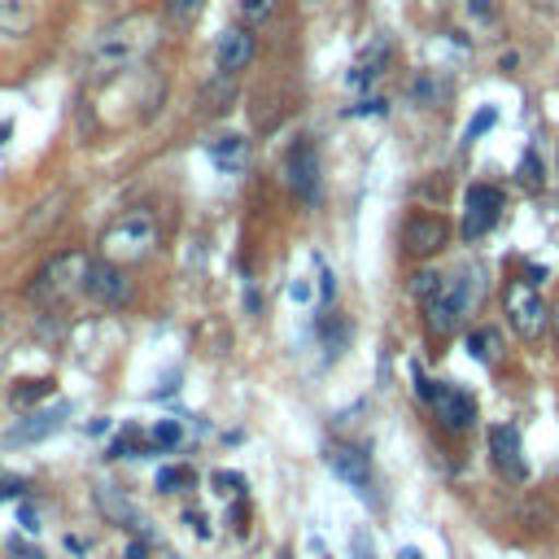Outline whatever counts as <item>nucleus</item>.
Instances as JSON below:
<instances>
[{
	"label": "nucleus",
	"mask_w": 559,
	"mask_h": 559,
	"mask_svg": "<svg viewBox=\"0 0 559 559\" xmlns=\"http://www.w3.org/2000/svg\"><path fill=\"white\" fill-rule=\"evenodd\" d=\"M493 122H498V109H493V105H485V109H480V114H476V118L463 127V144H476V140H480V135H485Z\"/></svg>",
	"instance_id": "obj_22"
},
{
	"label": "nucleus",
	"mask_w": 559,
	"mask_h": 559,
	"mask_svg": "<svg viewBox=\"0 0 559 559\" xmlns=\"http://www.w3.org/2000/svg\"><path fill=\"white\" fill-rule=\"evenodd\" d=\"M240 9H245L249 22H262V17L275 9V0H240Z\"/></svg>",
	"instance_id": "obj_27"
},
{
	"label": "nucleus",
	"mask_w": 559,
	"mask_h": 559,
	"mask_svg": "<svg viewBox=\"0 0 559 559\" xmlns=\"http://www.w3.org/2000/svg\"><path fill=\"white\" fill-rule=\"evenodd\" d=\"M349 550H354V559H376V555H371V537H367L362 528L349 537Z\"/></svg>",
	"instance_id": "obj_28"
},
{
	"label": "nucleus",
	"mask_w": 559,
	"mask_h": 559,
	"mask_svg": "<svg viewBox=\"0 0 559 559\" xmlns=\"http://www.w3.org/2000/svg\"><path fill=\"white\" fill-rule=\"evenodd\" d=\"M284 179H288V188L297 192V201H306V205L319 201V188H323V162H319V148H314L310 140H297V144L288 148Z\"/></svg>",
	"instance_id": "obj_9"
},
{
	"label": "nucleus",
	"mask_w": 559,
	"mask_h": 559,
	"mask_svg": "<svg viewBox=\"0 0 559 559\" xmlns=\"http://www.w3.org/2000/svg\"><path fill=\"white\" fill-rule=\"evenodd\" d=\"M507 323L524 341H542V332L550 328V306L542 301V288L533 280H511L507 284Z\"/></svg>",
	"instance_id": "obj_4"
},
{
	"label": "nucleus",
	"mask_w": 559,
	"mask_h": 559,
	"mask_svg": "<svg viewBox=\"0 0 559 559\" xmlns=\"http://www.w3.org/2000/svg\"><path fill=\"white\" fill-rule=\"evenodd\" d=\"M550 323H555V341H559V301L550 306Z\"/></svg>",
	"instance_id": "obj_31"
},
{
	"label": "nucleus",
	"mask_w": 559,
	"mask_h": 559,
	"mask_svg": "<svg viewBox=\"0 0 559 559\" xmlns=\"http://www.w3.org/2000/svg\"><path fill=\"white\" fill-rule=\"evenodd\" d=\"M192 485V467H157V489L162 493H179Z\"/></svg>",
	"instance_id": "obj_20"
},
{
	"label": "nucleus",
	"mask_w": 559,
	"mask_h": 559,
	"mask_svg": "<svg viewBox=\"0 0 559 559\" xmlns=\"http://www.w3.org/2000/svg\"><path fill=\"white\" fill-rule=\"evenodd\" d=\"M214 489H218V493H240L245 480H240L236 472H214Z\"/></svg>",
	"instance_id": "obj_26"
},
{
	"label": "nucleus",
	"mask_w": 559,
	"mask_h": 559,
	"mask_svg": "<svg viewBox=\"0 0 559 559\" xmlns=\"http://www.w3.org/2000/svg\"><path fill=\"white\" fill-rule=\"evenodd\" d=\"M4 140H9V122H0V144H4Z\"/></svg>",
	"instance_id": "obj_32"
},
{
	"label": "nucleus",
	"mask_w": 559,
	"mask_h": 559,
	"mask_svg": "<svg viewBox=\"0 0 559 559\" xmlns=\"http://www.w3.org/2000/svg\"><path fill=\"white\" fill-rule=\"evenodd\" d=\"M467 17H476V22H493L498 17V9H493V0H467Z\"/></svg>",
	"instance_id": "obj_25"
},
{
	"label": "nucleus",
	"mask_w": 559,
	"mask_h": 559,
	"mask_svg": "<svg viewBox=\"0 0 559 559\" xmlns=\"http://www.w3.org/2000/svg\"><path fill=\"white\" fill-rule=\"evenodd\" d=\"M520 183H524V188H542V183H546V175H542V157H537V148H528V153L520 157Z\"/></svg>",
	"instance_id": "obj_23"
},
{
	"label": "nucleus",
	"mask_w": 559,
	"mask_h": 559,
	"mask_svg": "<svg viewBox=\"0 0 559 559\" xmlns=\"http://www.w3.org/2000/svg\"><path fill=\"white\" fill-rule=\"evenodd\" d=\"M411 288L424 297V314H428V328L437 336H450L485 297V275L480 266H459L450 275H437V271H419L411 280Z\"/></svg>",
	"instance_id": "obj_1"
},
{
	"label": "nucleus",
	"mask_w": 559,
	"mask_h": 559,
	"mask_svg": "<svg viewBox=\"0 0 559 559\" xmlns=\"http://www.w3.org/2000/svg\"><path fill=\"white\" fill-rule=\"evenodd\" d=\"M66 415H70V406H66V402H57V406H44V411H31L26 419H17V424L4 432V441H9V445H26V441H39V437L57 432Z\"/></svg>",
	"instance_id": "obj_14"
},
{
	"label": "nucleus",
	"mask_w": 559,
	"mask_h": 559,
	"mask_svg": "<svg viewBox=\"0 0 559 559\" xmlns=\"http://www.w3.org/2000/svg\"><path fill=\"white\" fill-rule=\"evenodd\" d=\"M489 454H493V467L507 476V480H524L528 476V463L520 454V428L515 424H493L489 428Z\"/></svg>",
	"instance_id": "obj_11"
},
{
	"label": "nucleus",
	"mask_w": 559,
	"mask_h": 559,
	"mask_svg": "<svg viewBox=\"0 0 559 559\" xmlns=\"http://www.w3.org/2000/svg\"><path fill=\"white\" fill-rule=\"evenodd\" d=\"M157 245V218L148 210H127L100 231V258L109 262H140Z\"/></svg>",
	"instance_id": "obj_3"
},
{
	"label": "nucleus",
	"mask_w": 559,
	"mask_h": 559,
	"mask_svg": "<svg viewBox=\"0 0 559 559\" xmlns=\"http://www.w3.org/2000/svg\"><path fill=\"white\" fill-rule=\"evenodd\" d=\"M323 463H328L332 476L345 480L358 498H376V480H371V459H367V450H358V445H349V441H332V445L323 450Z\"/></svg>",
	"instance_id": "obj_8"
},
{
	"label": "nucleus",
	"mask_w": 559,
	"mask_h": 559,
	"mask_svg": "<svg viewBox=\"0 0 559 559\" xmlns=\"http://www.w3.org/2000/svg\"><path fill=\"white\" fill-rule=\"evenodd\" d=\"M48 393H52V380H22V384H13L9 402H13L17 411H26V406H35V402L48 397Z\"/></svg>",
	"instance_id": "obj_19"
},
{
	"label": "nucleus",
	"mask_w": 559,
	"mask_h": 559,
	"mask_svg": "<svg viewBox=\"0 0 559 559\" xmlns=\"http://www.w3.org/2000/svg\"><path fill=\"white\" fill-rule=\"evenodd\" d=\"M445 236H450V227H445L441 214H411L406 227H402V240H406V249H411L415 258L437 253V249L445 245Z\"/></svg>",
	"instance_id": "obj_12"
},
{
	"label": "nucleus",
	"mask_w": 559,
	"mask_h": 559,
	"mask_svg": "<svg viewBox=\"0 0 559 559\" xmlns=\"http://www.w3.org/2000/svg\"><path fill=\"white\" fill-rule=\"evenodd\" d=\"M502 214V192L493 183H472L467 197H463V236L467 240H480Z\"/></svg>",
	"instance_id": "obj_10"
},
{
	"label": "nucleus",
	"mask_w": 559,
	"mask_h": 559,
	"mask_svg": "<svg viewBox=\"0 0 559 559\" xmlns=\"http://www.w3.org/2000/svg\"><path fill=\"white\" fill-rule=\"evenodd\" d=\"M415 384H419V397H424V402L432 406V415L441 419V428L463 432V428L476 424V402H472V393H463L459 384H432V380H424L419 367H415Z\"/></svg>",
	"instance_id": "obj_6"
},
{
	"label": "nucleus",
	"mask_w": 559,
	"mask_h": 559,
	"mask_svg": "<svg viewBox=\"0 0 559 559\" xmlns=\"http://www.w3.org/2000/svg\"><path fill=\"white\" fill-rule=\"evenodd\" d=\"M35 26V4L31 0H0V35H26Z\"/></svg>",
	"instance_id": "obj_17"
},
{
	"label": "nucleus",
	"mask_w": 559,
	"mask_h": 559,
	"mask_svg": "<svg viewBox=\"0 0 559 559\" xmlns=\"http://www.w3.org/2000/svg\"><path fill=\"white\" fill-rule=\"evenodd\" d=\"M83 297L96 301V306H127V301H131V280L122 275L118 262H109V258H87Z\"/></svg>",
	"instance_id": "obj_7"
},
{
	"label": "nucleus",
	"mask_w": 559,
	"mask_h": 559,
	"mask_svg": "<svg viewBox=\"0 0 559 559\" xmlns=\"http://www.w3.org/2000/svg\"><path fill=\"white\" fill-rule=\"evenodd\" d=\"M179 437H183V432H179V424H175V419H157V428L148 432L153 450H175V445H179Z\"/></svg>",
	"instance_id": "obj_24"
},
{
	"label": "nucleus",
	"mask_w": 559,
	"mask_h": 559,
	"mask_svg": "<svg viewBox=\"0 0 559 559\" xmlns=\"http://www.w3.org/2000/svg\"><path fill=\"white\" fill-rule=\"evenodd\" d=\"M467 354L480 358V362H493V358H498V332H493V328L467 332Z\"/></svg>",
	"instance_id": "obj_18"
},
{
	"label": "nucleus",
	"mask_w": 559,
	"mask_h": 559,
	"mask_svg": "<svg viewBox=\"0 0 559 559\" xmlns=\"http://www.w3.org/2000/svg\"><path fill=\"white\" fill-rule=\"evenodd\" d=\"M210 162H214L223 175H240L245 162H249V144H245V135H218V140L210 144Z\"/></svg>",
	"instance_id": "obj_15"
},
{
	"label": "nucleus",
	"mask_w": 559,
	"mask_h": 559,
	"mask_svg": "<svg viewBox=\"0 0 559 559\" xmlns=\"http://www.w3.org/2000/svg\"><path fill=\"white\" fill-rule=\"evenodd\" d=\"M17 520H22V528H26V533H35V528H39V515H35V507H31V502H22V507H17Z\"/></svg>",
	"instance_id": "obj_29"
},
{
	"label": "nucleus",
	"mask_w": 559,
	"mask_h": 559,
	"mask_svg": "<svg viewBox=\"0 0 559 559\" xmlns=\"http://www.w3.org/2000/svg\"><path fill=\"white\" fill-rule=\"evenodd\" d=\"M201 9H205V0H166V17H170L175 26L197 22V17H201Z\"/></svg>",
	"instance_id": "obj_21"
},
{
	"label": "nucleus",
	"mask_w": 559,
	"mask_h": 559,
	"mask_svg": "<svg viewBox=\"0 0 559 559\" xmlns=\"http://www.w3.org/2000/svg\"><path fill=\"white\" fill-rule=\"evenodd\" d=\"M153 44H157V17L153 13H127L122 22H109L92 39L87 70H92V79H109V74L135 66Z\"/></svg>",
	"instance_id": "obj_2"
},
{
	"label": "nucleus",
	"mask_w": 559,
	"mask_h": 559,
	"mask_svg": "<svg viewBox=\"0 0 559 559\" xmlns=\"http://www.w3.org/2000/svg\"><path fill=\"white\" fill-rule=\"evenodd\" d=\"M397 559H424V555H419L415 546H402V550H397Z\"/></svg>",
	"instance_id": "obj_30"
},
{
	"label": "nucleus",
	"mask_w": 559,
	"mask_h": 559,
	"mask_svg": "<svg viewBox=\"0 0 559 559\" xmlns=\"http://www.w3.org/2000/svg\"><path fill=\"white\" fill-rule=\"evenodd\" d=\"M555 157H559V153H555Z\"/></svg>",
	"instance_id": "obj_33"
},
{
	"label": "nucleus",
	"mask_w": 559,
	"mask_h": 559,
	"mask_svg": "<svg viewBox=\"0 0 559 559\" xmlns=\"http://www.w3.org/2000/svg\"><path fill=\"white\" fill-rule=\"evenodd\" d=\"M249 57H253V35L245 26H223L218 39H214V66H218V74L245 70Z\"/></svg>",
	"instance_id": "obj_13"
},
{
	"label": "nucleus",
	"mask_w": 559,
	"mask_h": 559,
	"mask_svg": "<svg viewBox=\"0 0 559 559\" xmlns=\"http://www.w3.org/2000/svg\"><path fill=\"white\" fill-rule=\"evenodd\" d=\"M83 271H87V253H57L31 284V297L44 306H61L70 293H83Z\"/></svg>",
	"instance_id": "obj_5"
},
{
	"label": "nucleus",
	"mask_w": 559,
	"mask_h": 559,
	"mask_svg": "<svg viewBox=\"0 0 559 559\" xmlns=\"http://www.w3.org/2000/svg\"><path fill=\"white\" fill-rule=\"evenodd\" d=\"M384 61H389V39L376 35V39H371V52H362V57L349 66V83H354V87H367L371 79H380Z\"/></svg>",
	"instance_id": "obj_16"
}]
</instances>
